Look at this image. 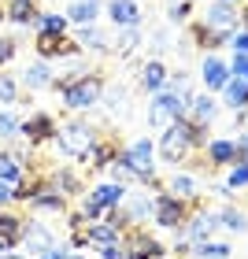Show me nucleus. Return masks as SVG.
<instances>
[{
  "instance_id": "nucleus-8",
  "label": "nucleus",
  "mask_w": 248,
  "mask_h": 259,
  "mask_svg": "<svg viewBox=\"0 0 248 259\" xmlns=\"http://www.w3.org/2000/svg\"><path fill=\"white\" fill-rule=\"evenodd\" d=\"M33 49H37L41 60H67V56H78L81 52V45L70 37V33H37Z\"/></svg>"
},
{
  "instance_id": "nucleus-22",
  "label": "nucleus",
  "mask_w": 248,
  "mask_h": 259,
  "mask_svg": "<svg viewBox=\"0 0 248 259\" xmlns=\"http://www.w3.org/2000/svg\"><path fill=\"white\" fill-rule=\"evenodd\" d=\"M0 178H4L8 185H19L22 178H26V163L19 159V152H11V148L0 152Z\"/></svg>"
},
{
  "instance_id": "nucleus-30",
  "label": "nucleus",
  "mask_w": 248,
  "mask_h": 259,
  "mask_svg": "<svg viewBox=\"0 0 248 259\" xmlns=\"http://www.w3.org/2000/svg\"><path fill=\"white\" fill-rule=\"evenodd\" d=\"M137 45H141V33H137V26H126L119 37H115V45H111V52H119V56H134L137 52Z\"/></svg>"
},
{
  "instance_id": "nucleus-25",
  "label": "nucleus",
  "mask_w": 248,
  "mask_h": 259,
  "mask_svg": "<svg viewBox=\"0 0 248 259\" xmlns=\"http://www.w3.org/2000/svg\"><path fill=\"white\" fill-rule=\"evenodd\" d=\"M222 100H226V108L244 111L248 108V81L244 78H230V85L222 89Z\"/></svg>"
},
{
  "instance_id": "nucleus-4",
  "label": "nucleus",
  "mask_w": 248,
  "mask_h": 259,
  "mask_svg": "<svg viewBox=\"0 0 248 259\" xmlns=\"http://www.w3.org/2000/svg\"><path fill=\"white\" fill-rule=\"evenodd\" d=\"M122 196H126V189L119 182H100V185H93V189H86V196H81V215L97 222L108 207H119Z\"/></svg>"
},
{
  "instance_id": "nucleus-7",
  "label": "nucleus",
  "mask_w": 248,
  "mask_h": 259,
  "mask_svg": "<svg viewBox=\"0 0 248 259\" xmlns=\"http://www.w3.org/2000/svg\"><path fill=\"white\" fill-rule=\"evenodd\" d=\"M119 211L126 215L130 226H145L148 219H156V196L145 193V189H126V196H122Z\"/></svg>"
},
{
  "instance_id": "nucleus-11",
  "label": "nucleus",
  "mask_w": 248,
  "mask_h": 259,
  "mask_svg": "<svg viewBox=\"0 0 248 259\" xmlns=\"http://www.w3.org/2000/svg\"><path fill=\"white\" fill-rule=\"evenodd\" d=\"M56 130H60V122H56L49 111H33L30 119H22V141H30V145L37 148L45 141H56Z\"/></svg>"
},
{
  "instance_id": "nucleus-24",
  "label": "nucleus",
  "mask_w": 248,
  "mask_h": 259,
  "mask_svg": "<svg viewBox=\"0 0 248 259\" xmlns=\"http://www.w3.org/2000/svg\"><path fill=\"white\" fill-rule=\"evenodd\" d=\"M208 156L215 167H226V163H241L237 156V141H211L208 145Z\"/></svg>"
},
{
  "instance_id": "nucleus-35",
  "label": "nucleus",
  "mask_w": 248,
  "mask_h": 259,
  "mask_svg": "<svg viewBox=\"0 0 248 259\" xmlns=\"http://www.w3.org/2000/svg\"><path fill=\"white\" fill-rule=\"evenodd\" d=\"M19 104V81L0 74V108H15Z\"/></svg>"
},
{
  "instance_id": "nucleus-43",
  "label": "nucleus",
  "mask_w": 248,
  "mask_h": 259,
  "mask_svg": "<svg viewBox=\"0 0 248 259\" xmlns=\"http://www.w3.org/2000/svg\"><path fill=\"white\" fill-rule=\"evenodd\" d=\"M152 49H156V52L171 49V33H167V30H156V33H152Z\"/></svg>"
},
{
  "instance_id": "nucleus-5",
  "label": "nucleus",
  "mask_w": 248,
  "mask_h": 259,
  "mask_svg": "<svg viewBox=\"0 0 248 259\" xmlns=\"http://www.w3.org/2000/svg\"><path fill=\"white\" fill-rule=\"evenodd\" d=\"M122 159L130 163V170L137 174L141 185H156V145L148 137H137L134 145L122 152Z\"/></svg>"
},
{
  "instance_id": "nucleus-20",
  "label": "nucleus",
  "mask_w": 248,
  "mask_h": 259,
  "mask_svg": "<svg viewBox=\"0 0 248 259\" xmlns=\"http://www.w3.org/2000/svg\"><path fill=\"white\" fill-rule=\"evenodd\" d=\"M119 156H122V152H119V141L97 137V145H93V156H89V167H93V170H104V167H111Z\"/></svg>"
},
{
  "instance_id": "nucleus-36",
  "label": "nucleus",
  "mask_w": 248,
  "mask_h": 259,
  "mask_svg": "<svg viewBox=\"0 0 248 259\" xmlns=\"http://www.w3.org/2000/svg\"><path fill=\"white\" fill-rule=\"evenodd\" d=\"M219 222H222V226H230V230H248V219L241 215V211L237 207H226V211H222V215H219Z\"/></svg>"
},
{
  "instance_id": "nucleus-16",
  "label": "nucleus",
  "mask_w": 248,
  "mask_h": 259,
  "mask_svg": "<svg viewBox=\"0 0 248 259\" xmlns=\"http://www.w3.org/2000/svg\"><path fill=\"white\" fill-rule=\"evenodd\" d=\"M19 81H22L30 93H41V89H52V85H56V74H52L49 60H37V63H30L26 70H22Z\"/></svg>"
},
{
  "instance_id": "nucleus-2",
  "label": "nucleus",
  "mask_w": 248,
  "mask_h": 259,
  "mask_svg": "<svg viewBox=\"0 0 248 259\" xmlns=\"http://www.w3.org/2000/svg\"><path fill=\"white\" fill-rule=\"evenodd\" d=\"M60 104L67 111H89L104 100V78L100 74H78V78H56Z\"/></svg>"
},
{
  "instance_id": "nucleus-33",
  "label": "nucleus",
  "mask_w": 248,
  "mask_h": 259,
  "mask_svg": "<svg viewBox=\"0 0 248 259\" xmlns=\"http://www.w3.org/2000/svg\"><path fill=\"white\" fill-rule=\"evenodd\" d=\"M0 137H4V141H19L22 137V122L11 115V108L0 111Z\"/></svg>"
},
{
  "instance_id": "nucleus-26",
  "label": "nucleus",
  "mask_w": 248,
  "mask_h": 259,
  "mask_svg": "<svg viewBox=\"0 0 248 259\" xmlns=\"http://www.w3.org/2000/svg\"><path fill=\"white\" fill-rule=\"evenodd\" d=\"M67 26H70V22H67L63 11H41L37 22H33L37 33H67Z\"/></svg>"
},
{
  "instance_id": "nucleus-37",
  "label": "nucleus",
  "mask_w": 248,
  "mask_h": 259,
  "mask_svg": "<svg viewBox=\"0 0 248 259\" xmlns=\"http://www.w3.org/2000/svg\"><path fill=\"white\" fill-rule=\"evenodd\" d=\"M226 185H230V189H244V185H248V159H241L237 167L230 170V182Z\"/></svg>"
},
{
  "instance_id": "nucleus-13",
  "label": "nucleus",
  "mask_w": 248,
  "mask_h": 259,
  "mask_svg": "<svg viewBox=\"0 0 248 259\" xmlns=\"http://www.w3.org/2000/svg\"><path fill=\"white\" fill-rule=\"evenodd\" d=\"M104 11H108V19H111L119 30L141 26V4H137V0H108V4H104Z\"/></svg>"
},
{
  "instance_id": "nucleus-53",
  "label": "nucleus",
  "mask_w": 248,
  "mask_h": 259,
  "mask_svg": "<svg viewBox=\"0 0 248 259\" xmlns=\"http://www.w3.org/2000/svg\"><path fill=\"white\" fill-rule=\"evenodd\" d=\"M244 119H248V108H244Z\"/></svg>"
},
{
  "instance_id": "nucleus-3",
  "label": "nucleus",
  "mask_w": 248,
  "mask_h": 259,
  "mask_svg": "<svg viewBox=\"0 0 248 259\" xmlns=\"http://www.w3.org/2000/svg\"><path fill=\"white\" fill-rule=\"evenodd\" d=\"M56 145H60L63 159H78V163H89L93 156V145H97V130L81 119H70L56 130Z\"/></svg>"
},
{
  "instance_id": "nucleus-47",
  "label": "nucleus",
  "mask_w": 248,
  "mask_h": 259,
  "mask_svg": "<svg viewBox=\"0 0 248 259\" xmlns=\"http://www.w3.org/2000/svg\"><path fill=\"white\" fill-rule=\"evenodd\" d=\"M0 259H30V255H22V252H4Z\"/></svg>"
},
{
  "instance_id": "nucleus-46",
  "label": "nucleus",
  "mask_w": 248,
  "mask_h": 259,
  "mask_svg": "<svg viewBox=\"0 0 248 259\" xmlns=\"http://www.w3.org/2000/svg\"><path fill=\"white\" fill-rule=\"evenodd\" d=\"M33 259H67V248H52V252H45V255H33Z\"/></svg>"
},
{
  "instance_id": "nucleus-34",
  "label": "nucleus",
  "mask_w": 248,
  "mask_h": 259,
  "mask_svg": "<svg viewBox=\"0 0 248 259\" xmlns=\"http://www.w3.org/2000/svg\"><path fill=\"white\" fill-rule=\"evenodd\" d=\"M193 41L200 49H219V45H226V37H219V33H211L204 22H193Z\"/></svg>"
},
{
  "instance_id": "nucleus-51",
  "label": "nucleus",
  "mask_w": 248,
  "mask_h": 259,
  "mask_svg": "<svg viewBox=\"0 0 248 259\" xmlns=\"http://www.w3.org/2000/svg\"><path fill=\"white\" fill-rule=\"evenodd\" d=\"M67 259H81V255H74V252H67Z\"/></svg>"
},
{
  "instance_id": "nucleus-14",
  "label": "nucleus",
  "mask_w": 248,
  "mask_h": 259,
  "mask_svg": "<svg viewBox=\"0 0 248 259\" xmlns=\"http://www.w3.org/2000/svg\"><path fill=\"white\" fill-rule=\"evenodd\" d=\"M200 78H204V85H208V93H222L230 85V67L219 60V56H208L204 63H200Z\"/></svg>"
},
{
  "instance_id": "nucleus-41",
  "label": "nucleus",
  "mask_w": 248,
  "mask_h": 259,
  "mask_svg": "<svg viewBox=\"0 0 248 259\" xmlns=\"http://www.w3.org/2000/svg\"><path fill=\"white\" fill-rule=\"evenodd\" d=\"M100 259H126V248H122V241L100 244Z\"/></svg>"
},
{
  "instance_id": "nucleus-27",
  "label": "nucleus",
  "mask_w": 248,
  "mask_h": 259,
  "mask_svg": "<svg viewBox=\"0 0 248 259\" xmlns=\"http://www.w3.org/2000/svg\"><path fill=\"white\" fill-rule=\"evenodd\" d=\"M189 119H193L196 126H208L211 119H215V100L208 97H193V104H189Z\"/></svg>"
},
{
  "instance_id": "nucleus-18",
  "label": "nucleus",
  "mask_w": 248,
  "mask_h": 259,
  "mask_svg": "<svg viewBox=\"0 0 248 259\" xmlns=\"http://www.w3.org/2000/svg\"><path fill=\"white\" fill-rule=\"evenodd\" d=\"M41 15V0H8V22L15 26H33Z\"/></svg>"
},
{
  "instance_id": "nucleus-44",
  "label": "nucleus",
  "mask_w": 248,
  "mask_h": 259,
  "mask_svg": "<svg viewBox=\"0 0 248 259\" xmlns=\"http://www.w3.org/2000/svg\"><path fill=\"white\" fill-rule=\"evenodd\" d=\"M11 200H15V185H8L4 178H0V207H8Z\"/></svg>"
},
{
  "instance_id": "nucleus-52",
  "label": "nucleus",
  "mask_w": 248,
  "mask_h": 259,
  "mask_svg": "<svg viewBox=\"0 0 248 259\" xmlns=\"http://www.w3.org/2000/svg\"><path fill=\"white\" fill-rule=\"evenodd\" d=\"M222 4H237V0H222Z\"/></svg>"
},
{
  "instance_id": "nucleus-40",
  "label": "nucleus",
  "mask_w": 248,
  "mask_h": 259,
  "mask_svg": "<svg viewBox=\"0 0 248 259\" xmlns=\"http://www.w3.org/2000/svg\"><path fill=\"white\" fill-rule=\"evenodd\" d=\"M226 45H230L233 52H241V56H248V30H233Z\"/></svg>"
},
{
  "instance_id": "nucleus-29",
  "label": "nucleus",
  "mask_w": 248,
  "mask_h": 259,
  "mask_svg": "<svg viewBox=\"0 0 248 259\" xmlns=\"http://www.w3.org/2000/svg\"><path fill=\"white\" fill-rule=\"evenodd\" d=\"M37 211H67V196L63 193H56V189H45V193H37L30 200Z\"/></svg>"
},
{
  "instance_id": "nucleus-42",
  "label": "nucleus",
  "mask_w": 248,
  "mask_h": 259,
  "mask_svg": "<svg viewBox=\"0 0 248 259\" xmlns=\"http://www.w3.org/2000/svg\"><path fill=\"white\" fill-rule=\"evenodd\" d=\"M230 74H233V78H244V81H248V56H241V52L233 56V63H230Z\"/></svg>"
},
{
  "instance_id": "nucleus-15",
  "label": "nucleus",
  "mask_w": 248,
  "mask_h": 259,
  "mask_svg": "<svg viewBox=\"0 0 248 259\" xmlns=\"http://www.w3.org/2000/svg\"><path fill=\"white\" fill-rule=\"evenodd\" d=\"M74 41L86 52H111V45H115V37H111L108 30H100L97 22H93V26H78L74 30Z\"/></svg>"
},
{
  "instance_id": "nucleus-1",
  "label": "nucleus",
  "mask_w": 248,
  "mask_h": 259,
  "mask_svg": "<svg viewBox=\"0 0 248 259\" xmlns=\"http://www.w3.org/2000/svg\"><path fill=\"white\" fill-rule=\"evenodd\" d=\"M200 141H204V126H196L189 115H182V119H174V122L159 134L156 152H159V159H167V163H182L189 152L200 145Z\"/></svg>"
},
{
  "instance_id": "nucleus-19",
  "label": "nucleus",
  "mask_w": 248,
  "mask_h": 259,
  "mask_svg": "<svg viewBox=\"0 0 248 259\" xmlns=\"http://www.w3.org/2000/svg\"><path fill=\"white\" fill-rule=\"evenodd\" d=\"M22 226H26V219L15 215L11 207H0V241L8 244V248H15L22 241Z\"/></svg>"
},
{
  "instance_id": "nucleus-23",
  "label": "nucleus",
  "mask_w": 248,
  "mask_h": 259,
  "mask_svg": "<svg viewBox=\"0 0 248 259\" xmlns=\"http://www.w3.org/2000/svg\"><path fill=\"white\" fill-rule=\"evenodd\" d=\"M49 189L63 193V196H78V193H86V189H81V178H78L74 170H49Z\"/></svg>"
},
{
  "instance_id": "nucleus-39",
  "label": "nucleus",
  "mask_w": 248,
  "mask_h": 259,
  "mask_svg": "<svg viewBox=\"0 0 248 259\" xmlns=\"http://www.w3.org/2000/svg\"><path fill=\"white\" fill-rule=\"evenodd\" d=\"M15 52H19L15 37H0V67H8L11 60H15Z\"/></svg>"
},
{
  "instance_id": "nucleus-17",
  "label": "nucleus",
  "mask_w": 248,
  "mask_h": 259,
  "mask_svg": "<svg viewBox=\"0 0 248 259\" xmlns=\"http://www.w3.org/2000/svg\"><path fill=\"white\" fill-rule=\"evenodd\" d=\"M100 11H104V0H70L63 15H67V22H74V26H93Z\"/></svg>"
},
{
  "instance_id": "nucleus-48",
  "label": "nucleus",
  "mask_w": 248,
  "mask_h": 259,
  "mask_svg": "<svg viewBox=\"0 0 248 259\" xmlns=\"http://www.w3.org/2000/svg\"><path fill=\"white\" fill-rule=\"evenodd\" d=\"M8 19V0H0V22Z\"/></svg>"
},
{
  "instance_id": "nucleus-10",
  "label": "nucleus",
  "mask_w": 248,
  "mask_h": 259,
  "mask_svg": "<svg viewBox=\"0 0 248 259\" xmlns=\"http://www.w3.org/2000/svg\"><path fill=\"white\" fill-rule=\"evenodd\" d=\"M219 226H222L219 215H211V211H196V215L185 219V226H182V244H189V252H193V244L211 241V233H215Z\"/></svg>"
},
{
  "instance_id": "nucleus-49",
  "label": "nucleus",
  "mask_w": 248,
  "mask_h": 259,
  "mask_svg": "<svg viewBox=\"0 0 248 259\" xmlns=\"http://www.w3.org/2000/svg\"><path fill=\"white\" fill-rule=\"evenodd\" d=\"M241 19H244V30H248V4L241 8Z\"/></svg>"
},
{
  "instance_id": "nucleus-9",
  "label": "nucleus",
  "mask_w": 248,
  "mask_h": 259,
  "mask_svg": "<svg viewBox=\"0 0 248 259\" xmlns=\"http://www.w3.org/2000/svg\"><path fill=\"white\" fill-rule=\"evenodd\" d=\"M185 219H189V204H185V200L171 196V193H159L156 196V222L163 230H182Z\"/></svg>"
},
{
  "instance_id": "nucleus-6",
  "label": "nucleus",
  "mask_w": 248,
  "mask_h": 259,
  "mask_svg": "<svg viewBox=\"0 0 248 259\" xmlns=\"http://www.w3.org/2000/svg\"><path fill=\"white\" fill-rule=\"evenodd\" d=\"M200 22H204L211 33H219V37H230V33L237 30V22H241V8H237V4H222V0H215L211 8H204Z\"/></svg>"
},
{
  "instance_id": "nucleus-45",
  "label": "nucleus",
  "mask_w": 248,
  "mask_h": 259,
  "mask_svg": "<svg viewBox=\"0 0 248 259\" xmlns=\"http://www.w3.org/2000/svg\"><path fill=\"white\" fill-rule=\"evenodd\" d=\"M237 156H241V159H248V130L237 137Z\"/></svg>"
},
{
  "instance_id": "nucleus-12",
  "label": "nucleus",
  "mask_w": 248,
  "mask_h": 259,
  "mask_svg": "<svg viewBox=\"0 0 248 259\" xmlns=\"http://www.w3.org/2000/svg\"><path fill=\"white\" fill-rule=\"evenodd\" d=\"M22 248H30V255H45V252H52V248H60L52 237V230L49 226H41L37 219H26V226H22Z\"/></svg>"
},
{
  "instance_id": "nucleus-38",
  "label": "nucleus",
  "mask_w": 248,
  "mask_h": 259,
  "mask_svg": "<svg viewBox=\"0 0 248 259\" xmlns=\"http://www.w3.org/2000/svg\"><path fill=\"white\" fill-rule=\"evenodd\" d=\"M193 15V0H174L171 4V22H185Z\"/></svg>"
},
{
  "instance_id": "nucleus-31",
  "label": "nucleus",
  "mask_w": 248,
  "mask_h": 259,
  "mask_svg": "<svg viewBox=\"0 0 248 259\" xmlns=\"http://www.w3.org/2000/svg\"><path fill=\"white\" fill-rule=\"evenodd\" d=\"M193 255L196 259H230V244H222V241H200V244H193Z\"/></svg>"
},
{
  "instance_id": "nucleus-21",
  "label": "nucleus",
  "mask_w": 248,
  "mask_h": 259,
  "mask_svg": "<svg viewBox=\"0 0 248 259\" xmlns=\"http://www.w3.org/2000/svg\"><path fill=\"white\" fill-rule=\"evenodd\" d=\"M167 67H163V60H148L145 67H141V85H145V93H159V89H167Z\"/></svg>"
},
{
  "instance_id": "nucleus-32",
  "label": "nucleus",
  "mask_w": 248,
  "mask_h": 259,
  "mask_svg": "<svg viewBox=\"0 0 248 259\" xmlns=\"http://www.w3.org/2000/svg\"><path fill=\"white\" fill-rule=\"evenodd\" d=\"M100 104H104L111 115H122V111L130 115V100H126L122 89H104V100H100Z\"/></svg>"
},
{
  "instance_id": "nucleus-50",
  "label": "nucleus",
  "mask_w": 248,
  "mask_h": 259,
  "mask_svg": "<svg viewBox=\"0 0 248 259\" xmlns=\"http://www.w3.org/2000/svg\"><path fill=\"white\" fill-rule=\"evenodd\" d=\"M4 252H11V248H8V244H4V241H0V255H4Z\"/></svg>"
},
{
  "instance_id": "nucleus-28",
  "label": "nucleus",
  "mask_w": 248,
  "mask_h": 259,
  "mask_svg": "<svg viewBox=\"0 0 248 259\" xmlns=\"http://www.w3.org/2000/svg\"><path fill=\"white\" fill-rule=\"evenodd\" d=\"M167 193L189 204V200H196V178H189V174H174V178L167 182Z\"/></svg>"
}]
</instances>
